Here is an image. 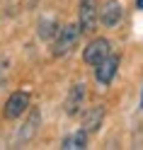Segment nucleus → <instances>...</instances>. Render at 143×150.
Instances as JSON below:
<instances>
[{"label": "nucleus", "instance_id": "8", "mask_svg": "<svg viewBox=\"0 0 143 150\" xmlns=\"http://www.w3.org/2000/svg\"><path fill=\"white\" fill-rule=\"evenodd\" d=\"M102 121H104V107L102 104L90 107L85 111V116H83V131L85 133H95V131H100Z\"/></svg>", "mask_w": 143, "mask_h": 150}, {"label": "nucleus", "instance_id": "12", "mask_svg": "<svg viewBox=\"0 0 143 150\" xmlns=\"http://www.w3.org/2000/svg\"><path fill=\"white\" fill-rule=\"evenodd\" d=\"M136 7H141V10H143V0H136Z\"/></svg>", "mask_w": 143, "mask_h": 150}, {"label": "nucleus", "instance_id": "6", "mask_svg": "<svg viewBox=\"0 0 143 150\" xmlns=\"http://www.w3.org/2000/svg\"><path fill=\"white\" fill-rule=\"evenodd\" d=\"M85 97H88V90H85L83 82H75V85L70 87L68 92V97H65V114L68 116H75V114H80V109L85 104Z\"/></svg>", "mask_w": 143, "mask_h": 150}, {"label": "nucleus", "instance_id": "7", "mask_svg": "<svg viewBox=\"0 0 143 150\" xmlns=\"http://www.w3.org/2000/svg\"><path fill=\"white\" fill-rule=\"evenodd\" d=\"M121 15H124V7H121L119 0H107L100 7V22L104 27H117L121 22Z\"/></svg>", "mask_w": 143, "mask_h": 150}, {"label": "nucleus", "instance_id": "9", "mask_svg": "<svg viewBox=\"0 0 143 150\" xmlns=\"http://www.w3.org/2000/svg\"><path fill=\"white\" fill-rule=\"evenodd\" d=\"M39 124H41V111H32L29 114V119H27V124H24V128L17 133V140L20 143H27L29 138H34V133H36V128H39Z\"/></svg>", "mask_w": 143, "mask_h": 150}, {"label": "nucleus", "instance_id": "3", "mask_svg": "<svg viewBox=\"0 0 143 150\" xmlns=\"http://www.w3.org/2000/svg\"><path fill=\"white\" fill-rule=\"evenodd\" d=\"M109 53H112V44L104 39V36H97V39H92L88 46H85L83 61L88 63V65H97L104 56H109Z\"/></svg>", "mask_w": 143, "mask_h": 150}, {"label": "nucleus", "instance_id": "2", "mask_svg": "<svg viewBox=\"0 0 143 150\" xmlns=\"http://www.w3.org/2000/svg\"><path fill=\"white\" fill-rule=\"evenodd\" d=\"M97 22H100V3H97V0H80V5H78V27H80V34L95 32Z\"/></svg>", "mask_w": 143, "mask_h": 150}, {"label": "nucleus", "instance_id": "4", "mask_svg": "<svg viewBox=\"0 0 143 150\" xmlns=\"http://www.w3.org/2000/svg\"><path fill=\"white\" fill-rule=\"evenodd\" d=\"M27 109H29V92L17 90V92H12V95L7 97L3 114H5V119H20Z\"/></svg>", "mask_w": 143, "mask_h": 150}, {"label": "nucleus", "instance_id": "5", "mask_svg": "<svg viewBox=\"0 0 143 150\" xmlns=\"http://www.w3.org/2000/svg\"><path fill=\"white\" fill-rule=\"evenodd\" d=\"M117 70H119V56L109 53L97 63V68H95V80H97L100 85H109L114 80V75H117Z\"/></svg>", "mask_w": 143, "mask_h": 150}, {"label": "nucleus", "instance_id": "13", "mask_svg": "<svg viewBox=\"0 0 143 150\" xmlns=\"http://www.w3.org/2000/svg\"><path fill=\"white\" fill-rule=\"evenodd\" d=\"M141 109H143V92H141Z\"/></svg>", "mask_w": 143, "mask_h": 150}, {"label": "nucleus", "instance_id": "1", "mask_svg": "<svg viewBox=\"0 0 143 150\" xmlns=\"http://www.w3.org/2000/svg\"><path fill=\"white\" fill-rule=\"evenodd\" d=\"M56 44H53V56H65L70 53V49H75V44L80 39V27L78 24H65L56 29Z\"/></svg>", "mask_w": 143, "mask_h": 150}, {"label": "nucleus", "instance_id": "10", "mask_svg": "<svg viewBox=\"0 0 143 150\" xmlns=\"http://www.w3.org/2000/svg\"><path fill=\"white\" fill-rule=\"evenodd\" d=\"M61 148L63 150H83V148H88V133H85V131H75V133L65 136Z\"/></svg>", "mask_w": 143, "mask_h": 150}, {"label": "nucleus", "instance_id": "11", "mask_svg": "<svg viewBox=\"0 0 143 150\" xmlns=\"http://www.w3.org/2000/svg\"><path fill=\"white\" fill-rule=\"evenodd\" d=\"M56 29H58V22L56 20H41L39 22V36L41 39H53V34H56Z\"/></svg>", "mask_w": 143, "mask_h": 150}]
</instances>
